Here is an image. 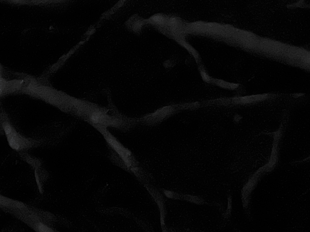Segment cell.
Returning <instances> with one entry per match:
<instances>
[{
  "instance_id": "6da1fadb",
  "label": "cell",
  "mask_w": 310,
  "mask_h": 232,
  "mask_svg": "<svg viewBox=\"0 0 310 232\" xmlns=\"http://www.w3.org/2000/svg\"><path fill=\"white\" fill-rule=\"evenodd\" d=\"M188 104H172L157 109L153 112L138 118L139 123L147 126L158 125L181 110L187 107Z\"/></svg>"
},
{
  "instance_id": "7a4b0ae2",
  "label": "cell",
  "mask_w": 310,
  "mask_h": 232,
  "mask_svg": "<svg viewBox=\"0 0 310 232\" xmlns=\"http://www.w3.org/2000/svg\"><path fill=\"white\" fill-rule=\"evenodd\" d=\"M10 147L14 150L20 151L37 145L38 142H35L31 140L23 137L17 133L10 124L6 125L3 128Z\"/></svg>"
},
{
  "instance_id": "3957f363",
  "label": "cell",
  "mask_w": 310,
  "mask_h": 232,
  "mask_svg": "<svg viewBox=\"0 0 310 232\" xmlns=\"http://www.w3.org/2000/svg\"><path fill=\"white\" fill-rule=\"evenodd\" d=\"M212 83L221 88L229 90H234L239 86L238 84L230 82L223 80L213 78Z\"/></svg>"
},
{
  "instance_id": "277c9868",
  "label": "cell",
  "mask_w": 310,
  "mask_h": 232,
  "mask_svg": "<svg viewBox=\"0 0 310 232\" xmlns=\"http://www.w3.org/2000/svg\"><path fill=\"white\" fill-rule=\"evenodd\" d=\"M200 72L202 79L204 82L212 83L213 78L209 76L204 69L200 68Z\"/></svg>"
},
{
  "instance_id": "5b68a950",
  "label": "cell",
  "mask_w": 310,
  "mask_h": 232,
  "mask_svg": "<svg viewBox=\"0 0 310 232\" xmlns=\"http://www.w3.org/2000/svg\"><path fill=\"white\" fill-rule=\"evenodd\" d=\"M153 20L155 21L158 22H163L164 19L161 16L156 15L153 17Z\"/></svg>"
},
{
  "instance_id": "8992f818",
  "label": "cell",
  "mask_w": 310,
  "mask_h": 232,
  "mask_svg": "<svg viewBox=\"0 0 310 232\" xmlns=\"http://www.w3.org/2000/svg\"><path fill=\"white\" fill-rule=\"evenodd\" d=\"M39 229L41 231H49L48 229L43 225H41L39 226Z\"/></svg>"
}]
</instances>
